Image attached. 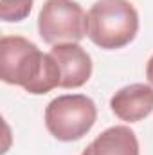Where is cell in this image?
<instances>
[{
  "instance_id": "cell-6",
  "label": "cell",
  "mask_w": 153,
  "mask_h": 155,
  "mask_svg": "<svg viewBox=\"0 0 153 155\" xmlns=\"http://www.w3.org/2000/svg\"><path fill=\"white\" fill-rule=\"evenodd\" d=\"M110 108L115 117L124 123H139L153 112V87L132 83L119 88L110 99Z\"/></svg>"
},
{
  "instance_id": "cell-1",
  "label": "cell",
  "mask_w": 153,
  "mask_h": 155,
  "mask_svg": "<svg viewBox=\"0 0 153 155\" xmlns=\"http://www.w3.org/2000/svg\"><path fill=\"white\" fill-rule=\"evenodd\" d=\"M0 78L7 85L22 87L29 94H47L60 87V67L50 54H43L24 36H2Z\"/></svg>"
},
{
  "instance_id": "cell-4",
  "label": "cell",
  "mask_w": 153,
  "mask_h": 155,
  "mask_svg": "<svg viewBox=\"0 0 153 155\" xmlns=\"http://www.w3.org/2000/svg\"><path fill=\"white\" fill-rule=\"evenodd\" d=\"M38 33L49 45L77 43L88 33L86 13L76 0H45L38 15Z\"/></svg>"
},
{
  "instance_id": "cell-9",
  "label": "cell",
  "mask_w": 153,
  "mask_h": 155,
  "mask_svg": "<svg viewBox=\"0 0 153 155\" xmlns=\"http://www.w3.org/2000/svg\"><path fill=\"white\" fill-rule=\"evenodd\" d=\"M146 78H148L150 85L153 87V54H151V58L148 60V63H146Z\"/></svg>"
},
{
  "instance_id": "cell-5",
  "label": "cell",
  "mask_w": 153,
  "mask_h": 155,
  "mask_svg": "<svg viewBox=\"0 0 153 155\" xmlns=\"http://www.w3.org/2000/svg\"><path fill=\"white\" fill-rule=\"evenodd\" d=\"M60 67L61 88H79L92 76V58L79 43H58L49 52Z\"/></svg>"
},
{
  "instance_id": "cell-3",
  "label": "cell",
  "mask_w": 153,
  "mask_h": 155,
  "mask_svg": "<svg viewBox=\"0 0 153 155\" xmlns=\"http://www.w3.org/2000/svg\"><path fill=\"white\" fill-rule=\"evenodd\" d=\"M43 119L47 132L54 139L72 143L92 130L97 119V107L85 94H63L47 105Z\"/></svg>"
},
{
  "instance_id": "cell-7",
  "label": "cell",
  "mask_w": 153,
  "mask_h": 155,
  "mask_svg": "<svg viewBox=\"0 0 153 155\" xmlns=\"http://www.w3.org/2000/svg\"><path fill=\"white\" fill-rule=\"evenodd\" d=\"M81 155H141L139 139L130 126H110L101 132Z\"/></svg>"
},
{
  "instance_id": "cell-2",
  "label": "cell",
  "mask_w": 153,
  "mask_h": 155,
  "mask_svg": "<svg viewBox=\"0 0 153 155\" xmlns=\"http://www.w3.org/2000/svg\"><path fill=\"white\" fill-rule=\"evenodd\" d=\"M92 43L105 51L122 49L139 33V13L128 0H99L86 13Z\"/></svg>"
},
{
  "instance_id": "cell-8",
  "label": "cell",
  "mask_w": 153,
  "mask_h": 155,
  "mask_svg": "<svg viewBox=\"0 0 153 155\" xmlns=\"http://www.w3.org/2000/svg\"><path fill=\"white\" fill-rule=\"evenodd\" d=\"M34 0H0V18L4 22H22L29 16Z\"/></svg>"
}]
</instances>
